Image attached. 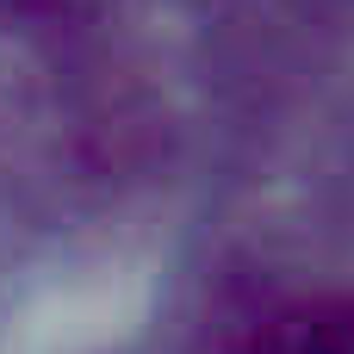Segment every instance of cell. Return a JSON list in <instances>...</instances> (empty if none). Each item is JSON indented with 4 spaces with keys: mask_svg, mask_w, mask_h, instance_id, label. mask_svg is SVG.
<instances>
[{
    "mask_svg": "<svg viewBox=\"0 0 354 354\" xmlns=\"http://www.w3.org/2000/svg\"><path fill=\"white\" fill-rule=\"evenodd\" d=\"M243 354H354V299L348 292L280 299L249 324Z\"/></svg>",
    "mask_w": 354,
    "mask_h": 354,
    "instance_id": "obj_1",
    "label": "cell"
}]
</instances>
